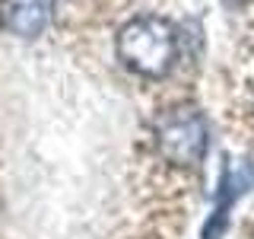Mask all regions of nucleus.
<instances>
[{
	"instance_id": "3",
	"label": "nucleus",
	"mask_w": 254,
	"mask_h": 239,
	"mask_svg": "<svg viewBox=\"0 0 254 239\" xmlns=\"http://www.w3.org/2000/svg\"><path fill=\"white\" fill-rule=\"evenodd\" d=\"M254 182V166H222V179L216 188V204H213V214L203 227V239H222L229 227V211L235 207V201L248 191V185Z\"/></svg>"
},
{
	"instance_id": "2",
	"label": "nucleus",
	"mask_w": 254,
	"mask_h": 239,
	"mask_svg": "<svg viewBox=\"0 0 254 239\" xmlns=\"http://www.w3.org/2000/svg\"><path fill=\"white\" fill-rule=\"evenodd\" d=\"M206 143H210V127L194 106L169 109L156 118V150L165 163L178 169H194L203 163Z\"/></svg>"
},
{
	"instance_id": "1",
	"label": "nucleus",
	"mask_w": 254,
	"mask_h": 239,
	"mask_svg": "<svg viewBox=\"0 0 254 239\" xmlns=\"http://www.w3.org/2000/svg\"><path fill=\"white\" fill-rule=\"evenodd\" d=\"M118 58L133 74L159 80L178 61V35L162 16H137L118 32Z\"/></svg>"
},
{
	"instance_id": "4",
	"label": "nucleus",
	"mask_w": 254,
	"mask_h": 239,
	"mask_svg": "<svg viewBox=\"0 0 254 239\" xmlns=\"http://www.w3.org/2000/svg\"><path fill=\"white\" fill-rule=\"evenodd\" d=\"M54 16V0H0V26L16 38H38Z\"/></svg>"
}]
</instances>
